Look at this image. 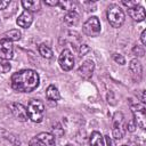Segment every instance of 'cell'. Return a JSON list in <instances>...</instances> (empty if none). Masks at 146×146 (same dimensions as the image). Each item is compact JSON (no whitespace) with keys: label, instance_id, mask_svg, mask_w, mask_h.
<instances>
[{"label":"cell","instance_id":"cell-33","mask_svg":"<svg viewBox=\"0 0 146 146\" xmlns=\"http://www.w3.org/2000/svg\"><path fill=\"white\" fill-rule=\"evenodd\" d=\"M122 146H127V145H122Z\"/></svg>","mask_w":146,"mask_h":146},{"label":"cell","instance_id":"cell-4","mask_svg":"<svg viewBox=\"0 0 146 146\" xmlns=\"http://www.w3.org/2000/svg\"><path fill=\"white\" fill-rule=\"evenodd\" d=\"M127 131V123L124 122V116L121 112H116L113 116V129L112 133L115 139H121Z\"/></svg>","mask_w":146,"mask_h":146},{"label":"cell","instance_id":"cell-24","mask_svg":"<svg viewBox=\"0 0 146 146\" xmlns=\"http://www.w3.org/2000/svg\"><path fill=\"white\" fill-rule=\"evenodd\" d=\"M122 3H123L124 6H127V7H128V9L133 8V7H136V6H138V5H139V2H138V1H122Z\"/></svg>","mask_w":146,"mask_h":146},{"label":"cell","instance_id":"cell-22","mask_svg":"<svg viewBox=\"0 0 146 146\" xmlns=\"http://www.w3.org/2000/svg\"><path fill=\"white\" fill-rule=\"evenodd\" d=\"M132 54H133L135 56H137V57H143V56L145 55V50H144V48H143L141 46L136 44V46L132 48Z\"/></svg>","mask_w":146,"mask_h":146},{"label":"cell","instance_id":"cell-11","mask_svg":"<svg viewBox=\"0 0 146 146\" xmlns=\"http://www.w3.org/2000/svg\"><path fill=\"white\" fill-rule=\"evenodd\" d=\"M32 22H33V16H32V14H31L30 11H27V10H24V11L18 16V18H17V21H16L17 25L21 26V27H23V29L30 27L31 24H32Z\"/></svg>","mask_w":146,"mask_h":146},{"label":"cell","instance_id":"cell-9","mask_svg":"<svg viewBox=\"0 0 146 146\" xmlns=\"http://www.w3.org/2000/svg\"><path fill=\"white\" fill-rule=\"evenodd\" d=\"M13 54H14L13 42L2 38L0 40V59L9 60L13 58Z\"/></svg>","mask_w":146,"mask_h":146},{"label":"cell","instance_id":"cell-23","mask_svg":"<svg viewBox=\"0 0 146 146\" xmlns=\"http://www.w3.org/2000/svg\"><path fill=\"white\" fill-rule=\"evenodd\" d=\"M113 59H114L116 63H119L120 65H124V64H125L124 57H123L122 55H120V54H114V55H113Z\"/></svg>","mask_w":146,"mask_h":146},{"label":"cell","instance_id":"cell-26","mask_svg":"<svg viewBox=\"0 0 146 146\" xmlns=\"http://www.w3.org/2000/svg\"><path fill=\"white\" fill-rule=\"evenodd\" d=\"M29 146H41V144H40L39 139L36 138V136H35V137H33V138L30 140V143H29Z\"/></svg>","mask_w":146,"mask_h":146},{"label":"cell","instance_id":"cell-13","mask_svg":"<svg viewBox=\"0 0 146 146\" xmlns=\"http://www.w3.org/2000/svg\"><path fill=\"white\" fill-rule=\"evenodd\" d=\"M41 146H55V137L49 132H40L36 135Z\"/></svg>","mask_w":146,"mask_h":146},{"label":"cell","instance_id":"cell-10","mask_svg":"<svg viewBox=\"0 0 146 146\" xmlns=\"http://www.w3.org/2000/svg\"><path fill=\"white\" fill-rule=\"evenodd\" d=\"M94 70H95V63L91 59H88L81 64V66L78 70V73L80 76H82L84 79H89V78H91V75L94 73Z\"/></svg>","mask_w":146,"mask_h":146},{"label":"cell","instance_id":"cell-2","mask_svg":"<svg viewBox=\"0 0 146 146\" xmlns=\"http://www.w3.org/2000/svg\"><path fill=\"white\" fill-rule=\"evenodd\" d=\"M44 114V106L40 100L33 99L27 105V115L29 119H31L33 122H41Z\"/></svg>","mask_w":146,"mask_h":146},{"label":"cell","instance_id":"cell-32","mask_svg":"<svg viewBox=\"0 0 146 146\" xmlns=\"http://www.w3.org/2000/svg\"><path fill=\"white\" fill-rule=\"evenodd\" d=\"M66 146H72V145H66Z\"/></svg>","mask_w":146,"mask_h":146},{"label":"cell","instance_id":"cell-14","mask_svg":"<svg viewBox=\"0 0 146 146\" xmlns=\"http://www.w3.org/2000/svg\"><path fill=\"white\" fill-rule=\"evenodd\" d=\"M129 68L133 75L135 79H137V81L140 80L141 78V73H143V67H141V64L138 59H132L129 64Z\"/></svg>","mask_w":146,"mask_h":146},{"label":"cell","instance_id":"cell-18","mask_svg":"<svg viewBox=\"0 0 146 146\" xmlns=\"http://www.w3.org/2000/svg\"><path fill=\"white\" fill-rule=\"evenodd\" d=\"M90 145L91 146H105L104 145V137L98 131H94L90 136Z\"/></svg>","mask_w":146,"mask_h":146},{"label":"cell","instance_id":"cell-29","mask_svg":"<svg viewBox=\"0 0 146 146\" xmlns=\"http://www.w3.org/2000/svg\"><path fill=\"white\" fill-rule=\"evenodd\" d=\"M44 3L48 5V6H57V5H59V1H57V0H52V1H50V0H44Z\"/></svg>","mask_w":146,"mask_h":146},{"label":"cell","instance_id":"cell-5","mask_svg":"<svg viewBox=\"0 0 146 146\" xmlns=\"http://www.w3.org/2000/svg\"><path fill=\"white\" fill-rule=\"evenodd\" d=\"M83 32L86 35L95 38L100 33V22L96 16L88 18L83 24Z\"/></svg>","mask_w":146,"mask_h":146},{"label":"cell","instance_id":"cell-7","mask_svg":"<svg viewBox=\"0 0 146 146\" xmlns=\"http://www.w3.org/2000/svg\"><path fill=\"white\" fill-rule=\"evenodd\" d=\"M58 63L62 70L64 71H71L74 66V57L72 55V52L68 49H64L58 58Z\"/></svg>","mask_w":146,"mask_h":146},{"label":"cell","instance_id":"cell-15","mask_svg":"<svg viewBox=\"0 0 146 146\" xmlns=\"http://www.w3.org/2000/svg\"><path fill=\"white\" fill-rule=\"evenodd\" d=\"M64 22L68 26H75L79 23V14L75 10H68L64 16Z\"/></svg>","mask_w":146,"mask_h":146},{"label":"cell","instance_id":"cell-25","mask_svg":"<svg viewBox=\"0 0 146 146\" xmlns=\"http://www.w3.org/2000/svg\"><path fill=\"white\" fill-rule=\"evenodd\" d=\"M89 50H90V49H89V47H88L87 44H81V46H80V49H79V52H80L81 56H84Z\"/></svg>","mask_w":146,"mask_h":146},{"label":"cell","instance_id":"cell-28","mask_svg":"<svg viewBox=\"0 0 146 146\" xmlns=\"http://www.w3.org/2000/svg\"><path fill=\"white\" fill-rule=\"evenodd\" d=\"M140 40H141L143 46H145L146 44V30H143V32L140 34Z\"/></svg>","mask_w":146,"mask_h":146},{"label":"cell","instance_id":"cell-6","mask_svg":"<svg viewBox=\"0 0 146 146\" xmlns=\"http://www.w3.org/2000/svg\"><path fill=\"white\" fill-rule=\"evenodd\" d=\"M131 111H132V114L135 116V122L136 124L141 128V129H145L146 128V110H145V106L143 104H131Z\"/></svg>","mask_w":146,"mask_h":146},{"label":"cell","instance_id":"cell-16","mask_svg":"<svg viewBox=\"0 0 146 146\" xmlns=\"http://www.w3.org/2000/svg\"><path fill=\"white\" fill-rule=\"evenodd\" d=\"M22 6L25 10L27 11H38L40 9L41 2L39 0H23L22 1Z\"/></svg>","mask_w":146,"mask_h":146},{"label":"cell","instance_id":"cell-20","mask_svg":"<svg viewBox=\"0 0 146 146\" xmlns=\"http://www.w3.org/2000/svg\"><path fill=\"white\" fill-rule=\"evenodd\" d=\"M39 52H40V55H41L43 58L49 59V58L52 57V50H51V48H50L49 46L44 44V43H41V44L39 46Z\"/></svg>","mask_w":146,"mask_h":146},{"label":"cell","instance_id":"cell-17","mask_svg":"<svg viewBox=\"0 0 146 146\" xmlns=\"http://www.w3.org/2000/svg\"><path fill=\"white\" fill-rule=\"evenodd\" d=\"M46 96H47L48 99H50V100H55V102L58 100V99L60 98L59 91H58L57 87L54 86V84H50V86L47 88V90H46Z\"/></svg>","mask_w":146,"mask_h":146},{"label":"cell","instance_id":"cell-8","mask_svg":"<svg viewBox=\"0 0 146 146\" xmlns=\"http://www.w3.org/2000/svg\"><path fill=\"white\" fill-rule=\"evenodd\" d=\"M9 108H10L13 115H14L18 121H21V122L27 121V119H29L27 108H26L24 105H22V104H19V103H11V104L9 105Z\"/></svg>","mask_w":146,"mask_h":146},{"label":"cell","instance_id":"cell-12","mask_svg":"<svg viewBox=\"0 0 146 146\" xmlns=\"http://www.w3.org/2000/svg\"><path fill=\"white\" fill-rule=\"evenodd\" d=\"M128 15L137 22H141L145 19V9L141 6H136L133 8L128 9Z\"/></svg>","mask_w":146,"mask_h":146},{"label":"cell","instance_id":"cell-30","mask_svg":"<svg viewBox=\"0 0 146 146\" xmlns=\"http://www.w3.org/2000/svg\"><path fill=\"white\" fill-rule=\"evenodd\" d=\"M105 139H106V143H107V145H108V146H115V144H114L113 139H112L110 136H105Z\"/></svg>","mask_w":146,"mask_h":146},{"label":"cell","instance_id":"cell-27","mask_svg":"<svg viewBox=\"0 0 146 146\" xmlns=\"http://www.w3.org/2000/svg\"><path fill=\"white\" fill-rule=\"evenodd\" d=\"M10 1L8 0H0V9H6L8 6H9Z\"/></svg>","mask_w":146,"mask_h":146},{"label":"cell","instance_id":"cell-21","mask_svg":"<svg viewBox=\"0 0 146 146\" xmlns=\"http://www.w3.org/2000/svg\"><path fill=\"white\" fill-rule=\"evenodd\" d=\"M10 68H11V66L8 60L0 59V73H7L10 71Z\"/></svg>","mask_w":146,"mask_h":146},{"label":"cell","instance_id":"cell-1","mask_svg":"<svg viewBox=\"0 0 146 146\" xmlns=\"http://www.w3.org/2000/svg\"><path fill=\"white\" fill-rule=\"evenodd\" d=\"M10 84L18 92H31L39 86V75L33 70H21L11 75Z\"/></svg>","mask_w":146,"mask_h":146},{"label":"cell","instance_id":"cell-3","mask_svg":"<svg viewBox=\"0 0 146 146\" xmlns=\"http://www.w3.org/2000/svg\"><path fill=\"white\" fill-rule=\"evenodd\" d=\"M107 19L113 27H121L124 23V13L119 6H111L107 10Z\"/></svg>","mask_w":146,"mask_h":146},{"label":"cell","instance_id":"cell-19","mask_svg":"<svg viewBox=\"0 0 146 146\" xmlns=\"http://www.w3.org/2000/svg\"><path fill=\"white\" fill-rule=\"evenodd\" d=\"M21 35H22V33L18 31V30H10V31H8V32H6L5 34H3V39H7V40H9V41H18L19 39H21Z\"/></svg>","mask_w":146,"mask_h":146},{"label":"cell","instance_id":"cell-31","mask_svg":"<svg viewBox=\"0 0 146 146\" xmlns=\"http://www.w3.org/2000/svg\"><path fill=\"white\" fill-rule=\"evenodd\" d=\"M141 102H143V103L146 102V98H145V90H143V92H141Z\"/></svg>","mask_w":146,"mask_h":146}]
</instances>
